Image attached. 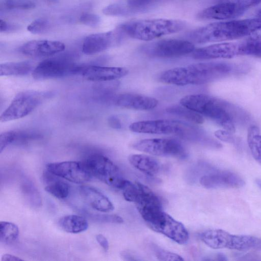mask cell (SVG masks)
<instances>
[{
  "label": "cell",
  "instance_id": "obj_30",
  "mask_svg": "<svg viewBox=\"0 0 261 261\" xmlns=\"http://www.w3.org/2000/svg\"><path fill=\"white\" fill-rule=\"evenodd\" d=\"M18 226L14 223L1 221L0 223V240L2 243L10 244L16 241L19 236Z\"/></svg>",
  "mask_w": 261,
  "mask_h": 261
},
{
  "label": "cell",
  "instance_id": "obj_21",
  "mask_svg": "<svg viewBox=\"0 0 261 261\" xmlns=\"http://www.w3.org/2000/svg\"><path fill=\"white\" fill-rule=\"evenodd\" d=\"M159 103L154 97L141 94L125 93L119 94L115 99V104L120 107L136 110H150Z\"/></svg>",
  "mask_w": 261,
  "mask_h": 261
},
{
  "label": "cell",
  "instance_id": "obj_27",
  "mask_svg": "<svg viewBox=\"0 0 261 261\" xmlns=\"http://www.w3.org/2000/svg\"><path fill=\"white\" fill-rule=\"evenodd\" d=\"M247 142L252 156L261 165V135L256 126L249 128Z\"/></svg>",
  "mask_w": 261,
  "mask_h": 261
},
{
  "label": "cell",
  "instance_id": "obj_24",
  "mask_svg": "<svg viewBox=\"0 0 261 261\" xmlns=\"http://www.w3.org/2000/svg\"><path fill=\"white\" fill-rule=\"evenodd\" d=\"M47 170L43 174V180L45 185V190L55 197L63 199L67 198L69 193V186L64 181Z\"/></svg>",
  "mask_w": 261,
  "mask_h": 261
},
{
  "label": "cell",
  "instance_id": "obj_31",
  "mask_svg": "<svg viewBox=\"0 0 261 261\" xmlns=\"http://www.w3.org/2000/svg\"><path fill=\"white\" fill-rule=\"evenodd\" d=\"M239 44L240 56L261 58V40L246 39Z\"/></svg>",
  "mask_w": 261,
  "mask_h": 261
},
{
  "label": "cell",
  "instance_id": "obj_22",
  "mask_svg": "<svg viewBox=\"0 0 261 261\" xmlns=\"http://www.w3.org/2000/svg\"><path fill=\"white\" fill-rule=\"evenodd\" d=\"M79 193L83 199L91 207L100 212H109L114 209L110 200L95 188L87 185L80 187Z\"/></svg>",
  "mask_w": 261,
  "mask_h": 261
},
{
  "label": "cell",
  "instance_id": "obj_44",
  "mask_svg": "<svg viewBox=\"0 0 261 261\" xmlns=\"http://www.w3.org/2000/svg\"><path fill=\"white\" fill-rule=\"evenodd\" d=\"M2 261H19L23 260L18 256L10 254H5L2 255L1 258Z\"/></svg>",
  "mask_w": 261,
  "mask_h": 261
},
{
  "label": "cell",
  "instance_id": "obj_17",
  "mask_svg": "<svg viewBox=\"0 0 261 261\" xmlns=\"http://www.w3.org/2000/svg\"><path fill=\"white\" fill-rule=\"evenodd\" d=\"M240 56L239 42H222L195 49L193 58L197 60L229 59Z\"/></svg>",
  "mask_w": 261,
  "mask_h": 261
},
{
  "label": "cell",
  "instance_id": "obj_9",
  "mask_svg": "<svg viewBox=\"0 0 261 261\" xmlns=\"http://www.w3.org/2000/svg\"><path fill=\"white\" fill-rule=\"evenodd\" d=\"M137 150L149 154L175 158H184L187 153L182 143L174 139L152 138L139 140L133 145Z\"/></svg>",
  "mask_w": 261,
  "mask_h": 261
},
{
  "label": "cell",
  "instance_id": "obj_39",
  "mask_svg": "<svg viewBox=\"0 0 261 261\" xmlns=\"http://www.w3.org/2000/svg\"><path fill=\"white\" fill-rule=\"evenodd\" d=\"M80 22L89 27L94 28L97 27L100 22L98 16L90 13H86L82 15L80 18Z\"/></svg>",
  "mask_w": 261,
  "mask_h": 261
},
{
  "label": "cell",
  "instance_id": "obj_11",
  "mask_svg": "<svg viewBox=\"0 0 261 261\" xmlns=\"http://www.w3.org/2000/svg\"><path fill=\"white\" fill-rule=\"evenodd\" d=\"M76 65L68 55L48 58L35 67L32 76L35 80H42L74 75Z\"/></svg>",
  "mask_w": 261,
  "mask_h": 261
},
{
  "label": "cell",
  "instance_id": "obj_16",
  "mask_svg": "<svg viewBox=\"0 0 261 261\" xmlns=\"http://www.w3.org/2000/svg\"><path fill=\"white\" fill-rule=\"evenodd\" d=\"M150 228L181 245L186 244L189 240L188 232L184 225L164 212Z\"/></svg>",
  "mask_w": 261,
  "mask_h": 261
},
{
  "label": "cell",
  "instance_id": "obj_46",
  "mask_svg": "<svg viewBox=\"0 0 261 261\" xmlns=\"http://www.w3.org/2000/svg\"><path fill=\"white\" fill-rule=\"evenodd\" d=\"M121 257L124 260H137L136 259H135L133 257V256H132L129 253L126 252V251H123V252L121 253Z\"/></svg>",
  "mask_w": 261,
  "mask_h": 261
},
{
  "label": "cell",
  "instance_id": "obj_41",
  "mask_svg": "<svg viewBox=\"0 0 261 261\" xmlns=\"http://www.w3.org/2000/svg\"><path fill=\"white\" fill-rule=\"evenodd\" d=\"M246 11L249 8L261 3V0H231Z\"/></svg>",
  "mask_w": 261,
  "mask_h": 261
},
{
  "label": "cell",
  "instance_id": "obj_8",
  "mask_svg": "<svg viewBox=\"0 0 261 261\" xmlns=\"http://www.w3.org/2000/svg\"><path fill=\"white\" fill-rule=\"evenodd\" d=\"M48 96L49 93L41 91L27 90L20 92L1 115V121L5 122L26 116Z\"/></svg>",
  "mask_w": 261,
  "mask_h": 261
},
{
  "label": "cell",
  "instance_id": "obj_35",
  "mask_svg": "<svg viewBox=\"0 0 261 261\" xmlns=\"http://www.w3.org/2000/svg\"><path fill=\"white\" fill-rule=\"evenodd\" d=\"M50 24L44 19H37L32 22L27 27V30L33 34H42L49 28Z\"/></svg>",
  "mask_w": 261,
  "mask_h": 261
},
{
  "label": "cell",
  "instance_id": "obj_14",
  "mask_svg": "<svg viewBox=\"0 0 261 261\" xmlns=\"http://www.w3.org/2000/svg\"><path fill=\"white\" fill-rule=\"evenodd\" d=\"M128 73L122 67H107L96 65H76L74 75H81L85 79L95 82H109L119 79Z\"/></svg>",
  "mask_w": 261,
  "mask_h": 261
},
{
  "label": "cell",
  "instance_id": "obj_7",
  "mask_svg": "<svg viewBox=\"0 0 261 261\" xmlns=\"http://www.w3.org/2000/svg\"><path fill=\"white\" fill-rule=\"evenodd\" d=\"M92 177L105 184L120 189L126 179L118 167L108 157L100 153L88 155L83 161Z\"/></svg>",
  "mask_w": 261,
  "mask_h": 261
},
{
  "label": "cell",
  "instance_id": "obj_36",
  "mask_svg": "<svg viewBox=\"0 0 261 261\" xmlns=\"http://www.w3.org/2000/svg\"><path fill=\"white\" fill-rule=\"evenodd\" d=\"M7 8L10 9L28 10L35 7L34 3L19 0H8L6 3Z\"/></svg>",
  "mask_w": 261,
  "mask_h": 261
},
{
  "label": "cell",
  "instance_id": "obj_1",
  "mask_svg": "<svg viewBox=\"0 0 261 261\" xmlns=\"http://www.w3.org/2000/svg\"><path fill=\"white\" fill-rule=\"evenodd\" d=\"M181 106L215 121L225 130L233 133L235 124L245 123L248 115L238 106L215 97L204 94H191L180 100Z\"/></svg>",
  "mask_w": 261,
  "mask_h": 261
},
{
  "label": "cell",
  "instance_id": "obj_6",
  "mask_svg": "<svg viewBox=\"0 0 261 261\" xmlns=\"http://www.w3.org/2000/svg\"><path fill=\"white\" fill-rule=\"evenodd\" d=\"M208 247L219 249L226 248L240 251L261 250V239L250 235L233 234L221 229L206 230L200 235Z\"/></svg>",
  "mask_w": 261,
  "mask_h": 261
},
{
  "label": "cell",
  "instance_id": "obj_2",
  "mask_svg": "<svg viewBox=\"0 0 261 261\" xmlns=\"http://www.w3.org/2000/svg\"><path fill=\"white\" fill-rule=\"evenodd\" d=\"M240 66L228 62L198 63L168 69L160 76L162 82L177 86L202 85L239 71Z\"/></svg>",
  "mask_w": 261,
  "mask_h": 261
},
{
  "label": "cell",
  "instance_id": "obj_40",
  "mask_svg": "<svg viewBox=\"0 0 261 261\" xmlns=\"http://www.w3.org/2000/svg\"><path fill=\"white\" fill-rule=\"evenodd\" d=\"M232 133L226 130H218L215 132V136L222 141L233 143L234 138L231 135Z\"/></svg>",
  "mask_w": 261,
  "mask_h": 261
},
{
  "label": "cell",
  "instance_id": "obj_18",
  "mask_svg": "<svg viewBox=\"0 0 261 261\" xmlns=\"http://www.w3.org/2000/svg\"><path fill=\"white\" fill-rule=\"evenodd\" d=\"M245 11L231 0H224L200 12L198 17L202 19L230 20L237 18Z\"/></svg>",
  "mask_w": 261,
  "mask_h": 261
},
{
  "label": "cell",
  "instance_id": "obj_47",
  "mask_svg": "<svg viewBox=\"0 0 261 261\" xmlns=\"http://www.w3.org/2000/svg\"><path fill=\"white\" fill-rule=\"evenodd\" d=\"M217 259L219 260H227L226 256L223 253H219L217 255Z\"/></svg>",
  "mask_w": 261,
  "mask_h": 261
},
{
  "label": "cell",
  "instance_id": "obj_29",
  "mask_svg": "<svg viewBox=\"0 0 261 261\" xmlns=\"http://www.w3.org/2000/svg\"><path fill=\"white\" fill-rule=\"evenodd\" d=\"M158 0H125L117 3L121 15L128 12L141 11L148 7Z\"/></svg>",
  "mask_w": 261,
  "mask_h": 261
},
{
  "label": "cell",
  "instance_id": "obj_34",
  "mask_svg": "<svg viewBox=\"0 0 261 261\" xmlns=\"http://www.w3.org/2000/svg\"><path fill=\"white\" fill-rule=\"evenodd\" d=\"M152 249L155 256L159 260L167 261L184 260L182 257L178 254L163 249L156 245L153 246Z\"/></svg>",
  "mask_w": 261,
  "mask_h": 261
},
{
  "label": "cell",
  "instance_id": "obj_4",
  "mask_svg": "<svg viewBox=\"0 0 261 261\" xmlns=\"http://www.w3.org/2000/svg\"><path fill=\"white\" fill-rule=\"evenodd\" d=\"M186 27V22L181 20L153 18L127 21L119 25L117 29L122 35L148 41L179 32Z\"/></svg>",
  "mask_w": 261,
  "mask_h": 261
},
{
  "label": "cell",
  "instance_id": "obj_15",
  "mask_svg": "<svg viewBox=\"0 0 261 261\" xmlns=\"http://www.w3.org/2000/svg\"><path fill=\"white\" fill-rule=\"evenodd\" d=\"M199 181L207 189L240 188L245 184L244 179L234 172L214 169L201 176Z\"/></svg>",
  "mask_w": 261,
  "mask_h": 261
},
{
  "label": "cell",
  "instance_id": "obj_3",
  "mask_svg": "<svg viewBox=\"0 0 261 261\" xmlns=\"http://www.w3.org/2000/svg\"><path fill=\"white\" fill-rule=\"evenodd\" d=\"M255 25V19L217 21L193 30L188 38L192 42L199 44L241 38L251 39Z\"/></svg>",
  "mask_w": 261,
  "mask_h": 261
},
{
  "label": "cell",
  "instance_id": "obj_45",
  "mask_svg": "<svg viewBox=\"0 0 261 261\" xmlns=\"http://www.w3.org/2000/svg\"><path fill=\"white\" fill-rule=\"evenodd\" d=\"M9 29L8 24L4 20L1 19L0 20V31L1 32H4L7 31Z\"/></svg>",
  "mask_w": 261,
  "mask_h": 261
},
{
  "label": "cell",
  "instance_id": "obj_38",
  "mask_svg": "<svg viewBox=\"0 0 261 261\" xmlns=\"http://www.w3.org/2000/svg\"><path fill=\"white\" fill-rule=\"evenodd\" d=\"M89 216L99 222L113 223H121L123 222V219L116 215L96 214Z\"/></svg>",
  "mask_w": 261,
  "mask_h": 261
},
{
  "label": "cell",
  "instance_id": "obj_19",
  "mask_svg": "<svg viewBox=\"0 0 261 261\" xmlns=\"http://www.w3.org/2000/svg\"><path fill=\"white\" fill-rule=\"evenodd\" d=\"M121 35L117 29L114 31L91 34L85 38L82 51L86 55H93L104 51L118 41Z\"/></svg>",
  "mask_w": 261,
  "mask_h": 261
},
{
  "label": "cell",
  "instance_id": "obj_48",
  "mask_svg": "<svg viewBox=\"0 0 261 261\" xmlns=\"http://www.w3.org/2000/svg\"><path fill=\"white\" fill-rule=\"evenodd\" d=\"M255 183L257 185V186L261 189V179H256L255 180Z\"/></svg>",
  "mask_w": 261,
  "mask_h": 261
},
{
  "label": "cell",
  "instance_id": "obj_20",
  "mask_svg": "<svg viewBox=\"0 0 261 261\" xmlns=\"http://www.w3.org/2000/svg\"><path fill=\"white\" fill-rule=\"evenodd\" d=\"M65 44L58 41L32 40L24 44L20 48L24 55L33 57H45L55 55L64 50Z\"/></svg>",
  "mask_w": 261,
  "mask_h": 261
},
{
  "label": "cell",
  "instance_id": "obj_32",
  "mask_svg": "<svg viewBox=\"0 0 261 261\" xmlns=\"http://www.w3.org/2000/svg\"><path fill=\"white\" fill-rule=\"evenodd\" d=\"M22 192L30 204L35 207L41 204V198L37 189L30 181L23 182L22 184Z\"/></svg>",
  "mask_w": 261,
  "mask_h": 261
},
{
  "label": "cell",
  "instance_id": "obj_10",
  "mask_svg": "<svg viewBox=\"0 0 261 261\" xmlns=\"http://www.w3.org/2000/svg\"><path fill=\"white\" fill-rule=\"evenodd\" d=\"M195 49L194 44L189 40L167 39L145 44L142 51L148 56L170 58L178 57L192 53Z\"/></svg>",
  "mask_w": 261,
  "mask_h": 261
},
{
  "label": "cell",
  "instance_id": "obj_12",
  "mask_svg": "<svg viewBox=\"0 0 261 261\" xmlns=\"http://www.w3.org/2000/svg\"><path fill=\"white\" fill-rule=\"evenodd\" d=\"M138 192L134 203L149 227L153 225L164 212L159 197L145 185L136 182Z\"/></svg>",
  "mask_w": 261,
  "mask_h": 261
},
{
  "label": "cell",
  "instance_id": "obj_5",
  "mask_svg": "<svg viewBox=\"0 0 261 261\" xmlns=\"http://www.w3.org/2000/svg\"><path fill=\"white\" fill-rule=\"evenodd\" d=\"M129 129L133 132L138 133L172 135L185 139L206 141L201 130L192 125L179 120L159 119L139 121L132 123Z\"/></svg>",
  "mask_w": 261,
  "mask_h": 261
},
{
  "label": "cell",
  "instance_id": "obj_43",
  "mask_svg": "<svg viewBox=\"0 0 261 261\" xmlns=\"http://www.w3.org/2000/svg\"><path fill=\"white\" fill-rule=\"evenodd\" d=\"M109 124L113 128L119 129L121 124L118 118L115 116H111L108 119Z\"/></svg>",
  "mask_w": 261,
  "mask_h": 261
},
{
  "label": "cell",
  "instance_id": "obj_49",
  "mask_svg": "<svg viewBox=\"0 0 261 261\" xmlns=\"http://www.w3.org/2000/svg\"><path fill=\"white\" fill-rule=\"evenodd\" d=\"M257 15L259 18L261 19V10L258 12Z\"/></svg>",
  "mask_w": 261,
  "mask_h": 261
},
{
  "label": "cell",
  "instance_id": "obj_13",
  "mask_svg": "<svg viewBox=\"0 0 261 261\" xmlns=\"http://www.w3.org/2000/svg\"><path fill=\"white\" fill-rule=\"evenodd\" d=\"M46 170L59 177L75 184L87 182L92 177L83 161L50 163L46 165Z\"/></svg>",
  "mask_w": 261,
  "mask_h": 261
},
{
  "label": "cell",
  "instance_id": "obj_25",
  "mask_svg": "<svg viewBox=\"0 0 261 261\" xmlns=\"http://www.w3.org/2000/svg\"><path fill=\"white\" fill-rule=\"evenodd\" d=\"M58 224L63 230L71 233L83 232L88 229L89 226L84 217L76 215H68L61 217Z\"/></svg>",
  "mask_w": 261,
  "mask_h": 261
},
{
  "label": "cell",
  "instance_id": "obj_42",
  "mask_svg": "<svg viewBox=\"0 0 261 261\" xmlns=\"http://www.w3.org/2000/svg\"><path fill=\"white\" fill-rule=\"evenodd\" d=\"M96 239L104 251L105 252L108 251L109 248V245L107 238L103 235L98 234L96 236Z\"/></svg>",
  "mask_w": 261,
  "mask_h": 261
},
{
  "label": "cell",
  "instance_id": "obj_26",
  "mask_svg": "<svg viewBox=\"0 0 261 261\" xmlns=\"http://www.w3.org/2000/svg\"><path fill=\"white\" fill-rule=\"evenodd\" d=\"M34 68L32 63L29 61L9 62L1 64L0 75H25L33 72Z\"/></svg>",
  "mask_w": 261,
  "mask_h": 261
},
{
  "label": "cell",
  "instance_id": "obj_33",
  "mask_svg": "<svg viewBox=\"0 0 261 261\" xmlns=\"http://www.w3.org/2000/svg\"><path fill=\"white\" fill-rule=\"evenodd\" d=\"M121 190L126 200L135 202L138 192L137 182L133 184L126 179Z\"/></svg>",
  "mask_w": 261,
  "mask_h": 261
},
{
  "label": "cell",
  "instance_id": "obj_37",
  "mask_svg": "<svg viewBox=\"0 0 261 261\" xmlns=\"http://www.w3.org/2000/svg\"><path fill=\"white\" fill-rule=\"evenodd\" d=\"M16 132L14 131H8L3 133L0 135V152L2 151L10 144L14 142Z\"/></svg>",
  "mask_w": 261,
  "mask_h": 261
},
{
  "label": "cell",
  "instance_id": "obj_23",
  "mask_svg": "<svg viewBox=\"0 0 261 261\" xmlns=\"http://www.w3.org/2000/svg\"><path fill=\"white\" fill-rule=\"evenodd\" d=\"M130 164L144 174L153 176L160 169L159 162L154 158L141 154H133L128 157Z\"/></svg>",
  "mask_w": 261,
  "mask_h": 261
},
{
  "label": "cell",
  "instance_id": "obj_28",
  "mask_svg": "<svg viewBox=\"0 0 261 261\" xmlns=\"http://www.w3.org/2000/svg\"><path fill=\"white\" fill-rule=\"evenodd\" d=\"M166 111L169 113L196 124H201L204 121L200 114L182 106H173L167 108Z\"/></svg>",
  "mask_w": 261,
  "mask_h": 261
}]
</instances>
